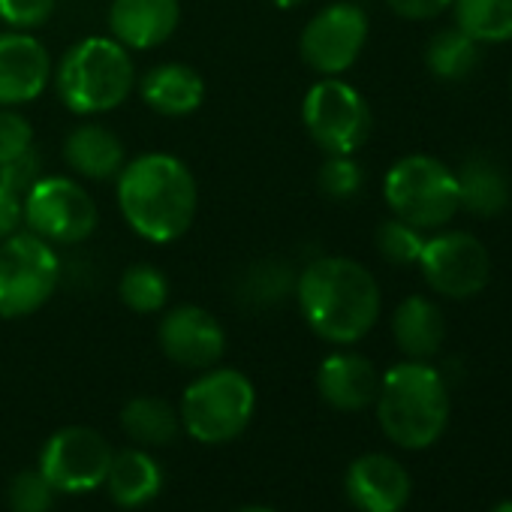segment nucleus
<instances>
[{
	"label": "nucleus",
	"mask_w": 512,
	"mask_h": 512,
	"mask_svg": "<svg viewBox=\"0 0 512 512\" xmlns=\"http://www.w3.org/2000/svg\"><path fill=\"white\" fill-rule=\"evenodd\" d=\"M115 196L127 226L151 244L184 238L199 208V187L190 166L166 151L127 160L115 178Z\"/></svg>",
	"instance_id": "nucleus-1"
},
{
	"label": "nucleus",
	"mask_w": 512,
	"mask_h": 512,
	"mask_svg": "<svg viewBox=\"0 0 512 512\" xmlns=\"http://www.w3.org/2000/svg\"><path fill=\"white\" fill-rule=\"evenodd\" d=\"M142 103L163 118H187L205 103V82L202 76L178 61H166L151 67L136 79Z\"/></svg>",
	"instance_id": "nucleus-18"
},
{
	"label": "nucleus",
	"mask_w": 512,
	"mask_h": 512,
	"mask_svg": "<svg viewBox=\"0 0 512 512\" xmlns=\"http://www.w3.org/2000/svg\"><path fill=\"white\" fill-rule=\"evenodd\" d=\"M425 284L443 299H473L488 287L491 278V256L485 244L461 229L437 232L425 238L419 263Z\"/></svg>",
	"instance_id": "nucleus-10"
},
{
	"label": "nucleus",
	"mask_w": 512,
	"mask_h": 512,
	"mask_svg": "<svg viewBox=\"0 0 512 512\" xmlns=\"http://www.w3.org/2000/svg\"><path fill=\"white\" fill-rule=\"evenodd\" d=\"M386 7L407 22H428L446 13L452 7V0H386Z\"/></svg>",
	"instance_id": "nucleus-34"
},
{
	"label": "nucleus",
	"mask_w": 512,
	"mask_h": 512,
	"mask_svg": "<svg viewBox=\"0 0 512 512\" xmlns=\"http://www.w3.org/2000/svg\"><path fill=\"white\" fill-rule=\"evenodd\" d=\"M296 272L287 260L269 256V260L253 263L238 278V299L247 308H275L296 293Z\"/></svg>",
	"instance_id": "nucleus-23"
},
{
	"label": "nucleus",
	"mask_w": 512,
	"mask_h": 512,
	"mask_svg": "<svg viewBox=\"0 0 512 512\" xmlns=\"http://www.w3.org/2000/svg\"><path fill=\"white\" fill-rule=\"evenodd\" d=\"M347 497L359 512H401L410 500V476L392 455H362L344 479Z\"/></svg>",
	"instance_id": "nucleus-15"
},
{
	"label": "nucleus",
	"mask_w": 512,
	"mask_h": 512,
	"mask_svg": "<svg viewBox=\"0 0 512 512\" xmlns=\"http://www.w3.org/2000/svg\"><path fill=\"white\" fill-rule=\"evenodd\" d=\"M31 145H34L31 121L16 109L0 106V166L22 157Z\"/></svg>",
	"instance_id": "nucleus-32"
},
{
	"label": "nucleus",
	"mask_w": 512,
	"mask_h": 512,
	"mask_svg": "<svg viewBox=\"0 0 512 512\" xmlns=\"http://www.w3.org/2000/svg\"><path fill=\"white\" fill-rule=\"evenodd\" d=\"M64 163L88 181H115L127 163V148L115 130L97 121L73 127L64 139Z\"/></svg>",
	"instance_id": "nucleus-19"
},
{
	"label": "nucleus",
	"mask_w": 512,
	"mask_h": 512,
	"mask_svg": "<svg viewBox=\"0 0 512 512\" xmlns=\"http://www.w3.org/2000/svg\"><path fill=\"white\" fill-rule=\"evenodd\" d=\"M130 49L112 37H85L70 46L52 70L55 94L79 118L115 112L136 88Z\"/></svg>",
	"instance_id": "nucleus-4"
},
{
	"label": "nucleus",
	"mask_w": 512,
	"mask_h": 512,
	"mask_svg": "<svg viewBox=\"0 0 512 512\" xmlns=\"http://www.w3.org/2000/svg\"><path fill=\"white\" fill-rule=\"evenodd\" d=\"M109 440L85 425H70L52 434L40 455V473L49 479L55 491L85 494L106 482L112 464Z\"/></svg>",
	"instance_id": "nucleus-12"
},
{
	"label": "nucleus",
	"mask_w": 512,
	"mask_h": 512,
	"mask_svg": "<svg viewBox=\"0 0 512 512\" xmlns=\"http://www.w3.org/2000/svg\"><path fill=\"white\" fill-rule=\"evenodd\" d=\"M58 0H0V22L10 31H37L55 16Z\"/></svg>",
	"instance_id": "nucleus-31"
},
{
	"label": "nucleus",
	"mask_w": 512,
	"mask_h": 512,
	"mask_svg": "<svg viewBox=\"0 0 512 512\" xmlns=\"http://www.w3.org/2000/svg\"><path fill=\"white\" fill-rule=\"evenodd\" d=\"M383 196L395 217L428 232L443 229L458 208L455 172L428 154H407L383 178Z\"/></svg>",
	"instance_id": "nucleus-6"
},
{
	"label": "nucleus",
	"mask_w": 512,
	"mask_h": 512,
	"mask_svg": "<svg viewBox=\"0 0 512 512\" xmlns=\"http://www.w3.org/2000/svg\"><path fill=\"white\" fill-rule=\"evenodd\" d=\"M377 419L383 434L401 449H428L449 422V389L428 362H401L380 377Z\"/></svg>",
	"instance_id": "nucleus-3"
},
{
	"label": "nucleus",
	"mask_w": 512,
	"mask_h": 512,
	"mask_svg": "<svg viewBox=\"0 0 512 512\" xmlns=\"http://www.w3.org/2000/svg\"><path fill=\"white\" fill-rule=\"evenodd\" d=\"M296 302L308 329L338 347L362 341L380 317V284L350 256H320L296 278Z\"/></svg>",
	"instance_id": "nucleus-2"
},
{
	"label": "nucleus",
	"mask_w": 512,
	"mask_h": 512,
	"mask_svg": "<svg viewBox=\"0 0 512 512\" xmlns=\"http://www.w3.org/2000/svg\"><path fill=\"white\" fill-rule=\"evenodd\" d=\"M157 341L169 362L190 371H208L226 353V332L220 320L199 305L169 308L160 320Z\"/></svg>",
	"instance_id": "nucleus-13"
},
{
	"label": "nucleus",
	"mask_w": 512,
	"mask_h": 512,
	"mask_svg": "<svg viewBox=\"0 0 512 512\" xmlns=\"http://www.w3.org/2000/svg\"><path fill=\"white\" fill-rule=\"evenodd\" d=\"M455 184H458V208L476 217H494L506 211L512 199V184L506 169L488 154L467 157L455 172Z\"/></svg>",
	"instance_id": "nucleus-20"
},
{
	"label": "nucleus",
	"mask_w": 512,
	"mask_h": 512,
	"mask_svg": "<svg viewBox=\"0 0 512 512\" xmlns=\"http://www.w3.org/2000/svg\"><path fill=\"white\" fill-rule=\"evenodd\" d=\"M43 178V157L37 154V148L31 145L22 157L10 160L0 166V184H7L10 190H16L19 196H25L37 181Z\"/></svg>",
	"instance_id": "nucleus-33"
},
{
	"label": "nucleus",
	"mask_w": 512,
	"mask_h": 512,
	"mask_svg": "<svg viewBox=\"0 0 512 512\" xmlns=\"http://www.w3.org/2000/svg\"><path fill=\"white\" fill-rule=\"evenodd\" d=\"M118 299L133 314H160L169 305V278L151 263H133L118 281Z\"/></svg>",
	"instance_id": "nucleus-27"
},
{
	"label": "nucleus",
	"mask_w": 512,
	"mask_h": 512,
	"mask_svg": "<svg viewBox=\"0 0 512 512\" xmlns=\"http://www.w3.org/2000/svg\"><path fill=\"white\" fill-rule=\"evenodd\" d=\"M392 338L413 362H428L446 341V317L425 296H407L392 314Z\"/></svg>",
	"instance_id": "nucleus-21"
},
{
	"label": "nucleus",
	"mask_w": 512,
	"mask_h": 512,
	"mask_svg": "<svg viewBox=\"0 0 512 512\" xmlns=\"http://www.w3.org/2000/svg\"><path fill=\"white\" fill-rule=\"evenodd\" d=\"M317 392L329 407L359 413L377 401L380 374L374 362L359 353H332L317 368Z\"/></svg>",
	"instance_id": "nucleus-17"
},
{
	"label": "nucleus",
	"mask_w": 512,
	"mask_h": 512,
	"mask_svg": "<svg viewBox=\"0 0 512 512\" xmlns=\"http://www.w3.org/2000/svg\"><path fill=\"white\" fill-rule=\"evenodd\" d=\"M272 4H275L278 10H299V7L308 4V0H272Z\"/></svg>",
	"instance_id": "nucleus-36"
},
{
	"label": "nucleus",
	"mask_w": 512,
	"mask_h": 512,
	"mask_svg": "<svg viewBox=\"0 0 512 512\" xmlns=\"http://www.w3.org/2000/svg\"><path fill=\"white\" fill-rule=\"evenodd\" d=\"M238 512H275V509H269V506H244Z\"/></svg>",
	"instance_id": "nucleus-37"
},
{
	"label": "nucleus",
	"mask_w": 512,
	"mask_h": 512,
	"mask_svg": "<svg viewBox=\"0 0 512 512\" xmlns=\"http://www.w3.org/2000/svg\"><path fill=\"white\" fill-rule=\"evenodd\" d=\"M121 425L142 446H166L175 440V434L181 428V416L166 398L139 395V398L124 404Z\"/></svg>",
	"instance_id": "nucleus-24"
},
{
	"label": "nucleus",
	"mask_w": 512,
	"mask_h": 512,
	"mask_svg": "<svg viewBox=\"0 0 512 512\" xmlns=\"http://www.w3.org/2000/svg\"><path fill=\"white\" fill-rule=\"evenodd\" d=\"M491 512H512V500H506V503H500V506H494Z\"/></svg>",
	"instance_id": "nucleus-38"
},
{
	"label": "nucleus",
	"mask_w": 512,
	"mask_h": 512,
	"mask_svg": "<svg viewBox=\"0 0 512 512\" xmlns=\"http://www.w3.org/2000/svg\"><path fill=\"white\" fill-rule=\"evenodd\" d=\"M55 488L40 470H22L10 482V509L13 512H49L55 506Z\"/></svg>",
	"instance_id": "nucleus-30"
},
{
	"label": "nucleus",
	"mask_w": 512,
	"mask_h": 512,
	"mask_svg": "<svg viewBox=\"0 0 512 512\" xmlns=\"http://www.w3.org/2000/svg\"><path fill=\"white\" fill-rule=\"evenodd\" d=\"M22 223H25L22 196L16 190H10L7 184H0V241L10 238L13 232H19Z\"/></svg>",
	"instance_id": "nucleus-35"
},
{
	"label": "nucleus",
	"mask_w": 512,
	"mask_h": 512,
	"mask_svg": "<svg viewBox=\"0 0 512 512\" xmlns=\"http://www.w3.org/2000/svg\"><path fill=\"white\" fill-rule=\"evenodd\" d=\"M374 244H377V253L389 266H416L419 263V253L425 247V235L422 229L410 226L407 220L401 217H386L377 232H374Z\"/></svg>",
	"instance_id": "nucleus-28"
},
{
	"label": "nucleus",
	"mask_w": 512,
	"mask_h": 512,
	"mask_svg": "<svg viewBox=\"0 0 512 512\" xmlns=\"http://www.w3.org/2000/svg\"><path fill=\"white\" fill-rule=\"evenodd\" d=\"M509 94H512V73H509Z\"/></svg>",
	"instance_id": "nucleus-39"
},
{
	"label": "nucleus",
	"mask_w": 512,
	"mask_h": 512,
	"mask_svg": "<svg viewBox=\"0 0 512 512\" xmlns=\"http://www.w3.org/2000/svg\"><path fill=\"white\" fill-rule=\"evenodd\" d=\"M302 124L326 154H356L371 136L365 97L338 76L314 82L302 100Z\"/></svg>",
	"instance_id": "nucleus-9"
},
{
	"label": "nucleus",
	"mask_w": 512,
	"mask_h": 512,
	"mask_svg": "<svg viewBox=\"0 0 512 512\" xmlns=\"http://www.w3.org/2000/svg\"><path fill=\"white\" fill-rule=\"evenodd\" d=\"M61 281V256L40 235L13 232L0 241V317L22 320L46 308Z\"/></svg>",
	"instance_id": "nucleus-7"
},
{
	"label": "nucleus",
	"mask_w": 512,
	"mask_h": 512,
	"mask_svg": "<svg viewBox=\"0 0 512 512\" xmlns=\"http://www.w3.org/2000/svg\"><path fill=\"white\" fill-rule=\"evenodd\" d=\"M365 43L368 13L359 4H353V0H335V4L323 7L305 25L299 37V55L314 73L326 79L347 73L359 61Z\"/></svg>",
	"instance_id": "nucleus-11"
},
{
	"label": "nucleus",
	"mask_w": 512,
	"mask_h": 512,
	"mask_svg": "<svg viewBox=\"0 0 512 512\" xmlns=\"http://www.w3.org/2000/svg\"><path fill=\"white\" fill-rule=\"evenodd\" d=\"M425 67L440 82H464L479 67V43L461 28H443L425 46Z\"/></svg>",
	"instance_id": "nucleus-25"
},
{
	"label": "nucleus",
	"mask_w": 512,
	"mask_h": 512,
	"mask_svg": "<svg viewBox=\"0 0 512 512\" xmlns=\"http://www.w3.org/2000/svg\"><path fill=\"white\" fill-rule=\"evenodd\" d=\"M106 488L112 500L124 509L145 506L163 488V470L145 449H124L112 455Z\"/></svg>",
	"instance_id": "nucleus-22"
},
{
	"label": "nucleus",
	"mask_w": 512,
	"mask_h": 512,
	"mask_svg": "<svg viewBox=\"0 0 512 512\" xmlns=\"http://www.w3.org/2000/svg\"><path fill=\"white\" fill-rule=\"evenodd\" d=\"M317 187L332 202H350L365 187V169L353 154H326V163L317 172Z\"/></svg>",
	"instance_id": "nucleus-29"
},
{
	"label": "nucleus",
	"mask_w": 512,
	"mask_h": 512,
	"mask_svg": "<svg viewBox=\"0 0 512 512\" xmlns=\"http://www.w3.org/2000/svg\"><path fill=\"white\" fill-rule=\"evenodd\" d=\"M256 410L253 383L235 368H208L181 398V428L199 443H226L238 437Z\"/></svg>",
	"instance_id": "nucleus-5"
},
{
	"label": "nucleus",
	"mask_w": 512,
	"mask_h": 512,
	"mask_svg": "<svg viewBox=\"0 0 512 512\" xmlns=\"http://www.w3.org/2000/svg\"><path fill=\"white\" fill-rule=\"evenodd\" d=\"M452 13L476 43H512V0H452Z\"/></svg>",
	"instance_id": "nucleus-26"
},
{
	"label": "nucleus",
	"mask_w": 512,
	"mask_h": 512,
	"mask_svg": "<svg viewBox=\"0 0 512 512\" xmlns=\"http://www.w3.org/2000/svg\"><path fill=\"white\" fill-rule=\"evenodd\" d=\"M181 22L178 0H112L109 34L130 52L160 49Z\"/></svg>",
	"instance_id": "nucleus-16"
},
{
	"label": "nucleus",
	"mask_w": 512,
	"mask_h": 512,
	"mask_svg": "<svg viewBox=\"0 0 512 512\" xmlns=\"http://www.w3.org/2000/svg\"><path fill=\"white\" fill-rule=\"evenodd\" d=\"M52 85V55L28 31L0 34V106L34 103Z\"/></svg>",
	"instance_id": "nucleus-14"
},
{
	"label": "nucleus",
	"mask_w": 512,
	"mask_h": 512,
	"mask_svg": "<svg viewBox=\"0 0 512 512\" xmlns=\"http://www.w3.org/2000/svg\"><path fill=\"white\" fill-rule=\"evenodd\" d=\"M25 223L49 244H82L97 232L100 211L94 196L70 175H43L25 196Z\"/></svg>",
	"instance_id": "nucleus-8"
}]
</instances>
